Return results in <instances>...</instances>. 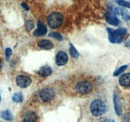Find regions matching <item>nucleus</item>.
Instances as JSON below:
<instances>
[{
	"instance_id": "obj_1",
	"label": "nucleus",
	"mask_w": 130,
	"mask_h": 122,
	"mask_svg": "<svg viewBox=\"0 0 130 122\" xmlns=\"http://www.w3.org/2000/svg\"><path fill=\"white\" fill-rule=\"evenodd\" d=\"M106 110H107L106 103L102 99H95L90 104V112L95 117L102 116L103 114H105Z\"/></svg>"
},
{
	"instance_id": "obj_15",
	"label": "nucleus",
	"mask_w": 130,
	"mask_h": 122,
	"mask_svg": "<svg viewBox=\"0 0 130 122\" xmlns=\"http://www.w3.org/2000/svg\"><path fill=\"white\" fill-rule=\"evenodd\" d=\"M12 100H13L14 102H16V103L22 102V101H23V95H22V93H20V92L15 93V94L12 96Z\"/></svg>"
},
{
	"instance_id": "obj_11",
	"label": "nucleus",
	"mask_w": 130,
	"mask_h": 122,
	"mask_svg": "<svg viewBox=\"0 0 130 122\" xmlns=\"http://www.w3.org/2000/svg\"><path fill=\"white\" fill-rule=\"evenodd\" d=\"M105 18H106V21L108 23H110L111 25H119V20L113 13H111V12L110 13H106Z\"/></svg>"
},
{
	"instance_id": "obj_12",
	"label": "nucleus",
	"mask_w": 130,
	"mask_h": 122,
	"mask_svg": "<svg viewBox=\"0 0 130 122\" xmlns=\"http://www.w3.org/2000/svg\"><path fill=\"white\" fill-rule=\"evenodd\" d=\"M38 74H39L40 76L47 77L52 74V69H51L49 66H43V67H41V68L39 69Z\"/></svg>"
},
{
	"instance_id": "obj_20",
	"label": "nucleus",
	"mask_w": 130,
	"mask_h": 122,
	"mask_svg": "<svg viewBox=\"0 0 130 122\" xmlns=\"http://www.w3.org/2000/svg\"><path fill=\"white\" fill-rule=\"evenodd\" d=\"M117 3L123 7H127V8H130V2H127V1H124V0H117Z\"/></svg>"
},
{
	"instance_id": "obj_18",
	"label": "nucleus",
	"mask_w": 130,
	"mask_h": 122,
	"mask_svg": "<svg viewBox=\"0 0 130 122\" xmlns=\"http://www.w3.org/2000/svg\"><path fill=\"white\" fill-rule=\"evenodd\" d=\"M128 66L127 65H123V66H121V67H119L115 72H114V76H118V75H120V74H122L125 70H126V68H127Z\"/></svg>"
},
{
	"instance_id": "obj_19",
	"label": "nucleus",
	"mask_w": 130,
	"mask_h": 122,
	"mask_svg": "<svg viewBox=\"0 0 130 122\" xmlns=\"http://www.w3.org/2000/svg\"><path fill=\"white\" fill-rule=\"evenodd\" d=\"M50 36L53 37V38H55V39H57V40H59V41H61V40L63 39V37H62L59 33H57V32H52V33H50Z\"/></svg>"
},
{
	"instance_id": "obj_28",
	"label": "nucleus",
	"mask_w": 130,
	"mask_h": 122,
	"mask_svg": "<svg viewBox=\"0 0 130 122\" xmlns=\"http://www.w3.org/2000/svg\"><path fill=\"white\" fill-rule=\"evenodd\" d=\"M129 19H130V17H129Z\"/></svg>"
},
{
	"instance_id": "obj_10",
	"label": "nucleus",
	"mask_w": 130,
	"mask_h": 122,
	"mask_svg": "<svg viewBox=\"0 0 130 122\" xmlns=\"http://www.w3.org/2000/svg\"><path fill=\"white\" fill-rule=\"evenodd\" d=\"M119 84L125 88L130 87V73L123 74L122 76L119 78Z\"/></svg>"
},
{
	"instance_id": "obj_21",
	"label": "nucleus",
	"mask_w": 130,
	"mask_h": 122,
	"mask_svg": "<svg viewBox=\"0 0 130 122\" xmlns=\"http://www.w3.org/2000/svg\"><path fill=\"white\" fill-rule=\"evenodd\" d=\"M11 53H12V50H11L10 48H6V50H5V57H6V59H7V60L9 59V57H10Z\"/></svg>"
},
{
	"instance_id": "obj_5",
	"label": "nucleus",
	"mask_w": 130,
	"mask_h": 122,
	"mask_svg": "<svg viewBox=\"0 0 130 122\" xmlns=\"http://www.w3.org/2000/svg\"><path fill=\"white\" fill-rule=\"evenodd\" d=\"M39 97L42 101L44 102H49L55 97V92L52 88H43L39 92Z\"/></svg>"
},
{
	"instance_id": "obj_13",
	"label": "nucleus",
	"mask_w": 130,
	"mask_h": 122,
	"mask_svg": "<svg viewBox=\"0 0 130 122\" xmlns=\"http://www.w3.org/2000/svg\"><path fill=\"white\" fill-rule=\"evenodd\" d=\"M38 46H39L40 48H42V49H46V50H49V49L53 48L52 42L49 41V40H46V39H44V40H40V41L38 42Z\"/></svg>"
},
{
	"instance_id": "obj_26",
	"label": "nucleus",
	"mask_w": 130,
	"mask_h": 122,
	"mask_svg": "<svg viewBox=\"0 0 130 122\" xmlns=\"http://www.w3.org/2000/svg\"><path fill=\"white\" fill-rule=\"evenodd\" d=\"M1 67H2V60L0 59V69H1Z\"/></svg>"
},
{
	"instance_id": "obj_4",
	"label": "nucleus",
	"mask_w": 130,
	"mask_h": 122,
	"mask_svg": "<svg viewBox=\"0 0 130 122\" xmlns=\"http://www.w3.org/2000/svg\"><path fill=\"white\" fill-rule=\"evenodd\" d=\"M92 88H93V86H92L91 82H89L87 80L79 81L75 85V90L78 93H80V94H83V95L90 93V92L92 91Z\"/></svg>"
},
{
	"instance_id": "obj_7",
	"label": "nucleus",
	"mask_w": 130,
	"mask_h": 122,
	"mask_svg": "<svg viewBox=\"0 0 130 122\" xmlns=\"http://www.w3.org/2000/svg\"><path fill=\"white\" fill-rule=\"evenodd\" d=\"M67 61H68V55L65 53L64 51H59L56 54L55 62L58 66H63L67 63Z\"/></svg>"
},
{
	"instance_id": "obj_17",
	"label": "nucleus",
	"mask_w": 130,
	"mask_h": 122,
	"mask_svg": "<svg viewBox=\"0 0 130 122\" xmlns=\"http://www.w3.org/2000/svg\"><path fill=\"white\" fill-rule=\"evenodd\" d=\"M114 105H115V111H116V114L117 115H121V108L119 106V103H118V101H117V95L116 94H114Z\"/></svg>"
},
{
	"instance_id": "obj_25",
	"label": "nucleus",
	"mask_w": 130,
	"mask_h": 122,
	"mask_svg": "<svg viewBox=\"0 0 130 122\" xmlns=\"http://www.w3.org/2000/svg\"><path fill=\"white\" fill-rule=\"evenodd\" d=\"M102 122H114L113 120H107V119H105V120H103Z\"/></svg>"
},
{
	"instance_id": "obj_24",
	"label": "nucleus",
	"mask_w": 130,
	"mask_h": 122,
	"mask_svg": "<svg viewBox=\"0 0 130 122\" xmlns=\"http://www.w3.org/2000/svg\"><path fill=\"white\" fill-rule=\"evenodd\" d=\"M125 44H126V46H128V47H130V39H129V40H127V41L125 42Z\"/></svg>"
},
{
	"instance_id": "obj_16",
	"label": "nucleus",
	"mask_w": 130,
	"mask_h": 122,
	"mask_svg": "<svg viewBox=\"0 0 130 122\" xmlns=\"http://www.w3.org/2000/svg\"><path fill=\"white\" fill-rule=\"evenodd\" d=\"M69 52H70V54H71V56L73 58H78L79 57L78 51L75 49V47L72 45V44H70V46H69Z\"/></svg>"
},
{
	"instance_id": "obj_22",
	"label": "nucleus",
	"mask_w": 130,
	"mask_h": 122,
	"mask_svg": "<svg viewBox=\"0 0 130 122\" xmlns=\"http://www.w3.org/2000/svg\"><path fill=\"white\" fill-rule=\"evenodd\" d=\"M33 28V22L32 21H27L26 22V29L27 30H31Z\"/></svg>"
},
{
	"instance_id": "obj_2",
	"label": "nucleus",
	"mask_w": 130,
	"mask_h": 122,
	"mask_svg": "<svg viewBox=\"0 0 130 122\" xmlns=\"http://www.w3.org/2000/svg\"><path fill=\"white\" fill-rule=\"evenodd\" d=\"M107 31L109 32V40L111 43H120L122 42L124 35L127 33V30L124 28H119L117 30H112L108 28Z\"/></svg>"
},
{
	"instance_id": "obj_3",
	"label": "nucleus",
	"mask_w": 130,
	"mask_h": 122,
	"mask_svg": "<svg viewBox=\"0 0 130 122\" xmlns=\"http://www.w3.org/2000/svg\"><path fill=\"white\" fill-rule=\"evenodd\" d=\"M63 22V15L59 12H53L47 17V23L51 28H58Z\"/></svg>"
},
{
	"instance_id": "obj_14",
	"label": "nucleus",
	"mask_w": 130,
	"mask_h": 122,
	"mask_svg": "<svg viewBox=\"0 0 130 122\" xmlns=\"http://www.w3.org/2000/svg\"><path fill=\"white\" fill-rule=\"evenodd\" d=\"M0 117L6 121H11L13 119V116L11 114V112L9 110H5V111H2L0 112Z\"/></svg>"
},
{
	"instance_id": "obj_8",
	"label": "nucleus",
	"mask_w": 130,
	"mask_h": 122,
	"mask_svg": "<svg viewBox=\"0 0 130 122\" xmlns=\"http://www.w3.org/2000/svg\"><path fill=\"white\" fill-rule=\"evenodd\" d=\"M46 32H47L46 26H45L41 21H38V22H37V29L34 31L33 35H34V36H42V35L46 34Z\"/></svg>"
},
{
	"instance_id": "obj_27",
	"label": "nucleus",
	"mask_w": 130,
	"mask_h": 122,
	"mask_svg": "<svg viewBox=\"0 0 130 122\" xmlns=\"http://www.w3.org/2000/svg\"><path fill=\"white\" fill-rule=\"evenodd\" d=\"M0 101H1V96H0Z\"/></svg>"
},
{
	"instance_id": "obj_23",
	"label": "nucleus",
	"mask_w": 130,
	"mask_h": 122,
	"mask_svg": "<svg viewBox=\"0 0 130 122\" xmlns=\"http://www.w3.org/2000/svg\"><path fill=\"white\" fill-rule=\"evenodd\" d=\"M22 6H23V7L25 8V10H28V6H27V5L25 4V3H22Z\"/></svg>"
},
{
	"instance_id": "obj_6",
	"label": "nucleus",
	"mask_w": 130,
	"mask_h": 122,
	"mask_svg": "<svg viewBox=\"0 0 130 122\" xmlns=\"http://www.w3.org/2000/svg\"><path fill=\"white\" fill-rule=\"evenodd\" d=\"M17 86L21 87V88H26L31 84V79L30 77L26 76V75H19L15 79Z\"/></svg>"
},
{
	"instance_id": "obj_9",
	"label": "nucleus",
	"mask_w": 130,
	"mask_h": 122,
	"mask_svg": "<svg viewBox=\"0 0 130 122\" xmlns=\"http://www.w3.org/2000/svg\"><path fill=\"white\" fill-rule=\"evenodd\" d=\"M37 121V114L33 111H28L24 114L22 122H36Z\"/></svg>"
}]
</instances>
